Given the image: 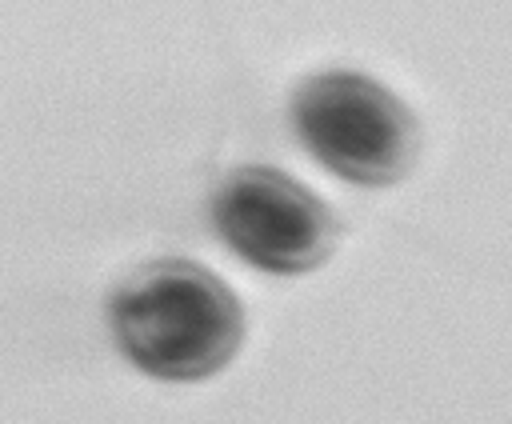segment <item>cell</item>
Masks as SVG:
<instances>
[{
	"label": "cell",
	"instance_id": "1",
	"mask_svg": "<svg viewBox=\"0 0 512 424\" xmlns=\"http://www.w3.org/2000/svg\"><path fill=\"white\" fill-rule=\"evenodd\" d=\"M116 348L148 376L204 380L244 340L236 292L200 260L164 256L136 268L108 300Z\"/></svg>",
	"mask_w": 512,
	"mask_h": 424
},
{
	"label": "cell",
	"instance_id": "2",
	"mask_svg": "<svg viewBox=\"0 0 512 424\" xmlns=\"http://www.w3.org/2000/svg\"><path fill=\"white\" fill-rule=\"evenodd\" d=\"M292 128L328 172L364 188L396 184L420 148L412 108L352 68L308 76L292 96Z\"/></svg>",
	"mask_w": 512,
	"mask_h": 424
},
{
	"label": "cell",
	"instance_id": "3",
	"mask_svg": "<svg viewBox=\"0 0 512 424\" xmlns=\"http://www.w3.org/2000/svg\"><path fill=\"white\" fill-rule=\"evenodd\" d=\"M212 224L244 264L272 276L312 272L336 248V216L328 204L272 164L228 172L212 192Z\"/></svg>",
	"mask_w": 512,
	"mask_h": 424
}]
</instances>
